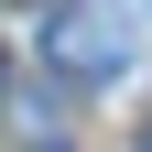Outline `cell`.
<instances>
[{"label": "cell", "instance_id": "6da1fadb", "mask_svg": "<svg viewBox=\"0 0 152 152\" xmlns=\"http://www.w3.org/2000/svg\"><path fill=\"white\" fill-rule=\"evenodd\" d=\"M54 65H65V76H120L130 65V22L109 11V0L65 11V22H54Z\"/></svg>", "mask_w": 152, "mask_h": 152}]
</instances>
